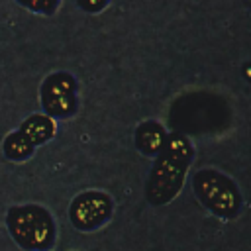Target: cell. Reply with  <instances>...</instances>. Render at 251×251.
<instances>
[{
    "label": "cell",
    "mask_w": 251,
    "mask_h": 251,
    "mask_svg": "<svg viewBox=\"0 0 251 251\" xmlns=\"http://www.w3.org/2000/svg\"><path fill=\"white\" fill-rule=\"evenodd\" d=\"M198 200L220 218H233L241 210V196L231 178L214 171L202 169L192 178Z\"/></svg>",
    "instance_id": "cell-3"
},
{
    "label": "cell",
    "mask_w": 251,
    "mask_h": 251,
    "mask_svg": "<svg viewBox=\"0 0 251 251\" xmlns=\"http://www.w3.org/2000/svg\"><path fill=\"white\" fill-rule=\"evenodd\" d=\"M41 106L49 118H69L76 110V82L69 73L49 75L39 90Z\"/></svg>",
    "instance_id": "cell-4"
},
{
    "label": "cell",
    "mask_w": 251,
    "mask_h": 251,
    "mask_svg": "<svg viewBox=\"0 0 251 251\" xmlns=\"http://www.w3.org/2000/svg\"><path fill=\"white\" fill-rule=\"evenodd\" d=\"M110 0H76V4L84 10V12H90V14H96L100 10H104L108 6Z\"/></svg>",
    "instance_id": "cell-10"
},
{
    "label": "cell",
    "mask_w": 251,
    "mask_h": 251,
    "mask_svg": "<svg viewBox=\"0 0 251 251\" xmlns=\"http://www.w3.org/2000/svg\"><path fill=\"white\" fill-rule=\"evenodd\" d=\"M18 131L35 147V145L49 141L55 135V122H53V118H49L45 114H33L20 126Z\"/></svg>",
    "instance_id": "cell-7"
},
{
    "label": "cell",
    "mask_w": 251,
    "mask_h": 251,
    "mask_svg": "<svg viewBox=\"0 0 251 251\" xmlns=\"http://www.w3.org/2000/svg\"><path fill=\"white\" fill-rule=\"evenodd\" d=\"M190 159L192 145L188 137L182 133L167 135L165 145L155 155V163L145 186V196L153 206H163L180 192Z\"/></svg>",
    "instance_id": "cell-1"
},
{
    "label": "cell",
    "mask_w": 251,
    "mask_h": 251,
    "mask_svg": "<svg viewBox=\"0 0 251 251\" xmlns=\"http://www.w3.org/2000/svg\"><path fill=\"white\" fill-rule=\"evenodd\" d=\"M18 2L29 8L31 12H39V14H51L57 8V0H18Z\"/></svg>",
    "instance_id": "cell-9"
},
{
    "label": "cell",
    "mask_w": 251,
    "mask_h": 251,
    "mask_svg": "<svg viewBox=\"0 0 251 251\" xmlns=\"http://www.w3.org/2000/svg\"><path fill=\"white\" fill-rule=\"evenodd\" d=\"M165 139H167V133L159 122H153V120L143 122L135 129V145L143 155H149V157L157 155L165 145Z\"/></svg>",
    "instance_id": "cell-6"
},
{
    "label": "cell",
    "mask_w": 251,
    "mask_h": 251,
    "mask_svg": "<svg viewBox=\"0 0 251 251\" xmlns=\"http://www.w3.org/2000/svg\"><path fill=\"white\" fill-rule=\"evenodd\" d=\"M33 145L20 133V131H14L10 133L6 139H4V155L12 161H24L27 159L31 153H33Z\"/></svg>",
    "instance_id": "cell-8"
},
{
    "label": "cell",
    "mask_w": 251,
    "mask_h": 251,
    "mask_svg": "<svg viewBox=\"0 0 251 251\" xmlns=\"http://www.w3.org/2000/svg\"><path fill=\"white\" fill-rule=\"evenodd\" d=\"M112 208H114V202L108 194L98 190H88L78 194L71 202L69 218L76 229L92 231L112 216Z\"/></svg>",
    "instance_id": "cell-5"
},
{
    "label": "cell",
    "mask_w": 251,
    "mask_h": 251,
    "mask_svg": "<svg viewBox=\"0 0 251 251\" xmlns=\"http://www.w3.org/2000/svg\"><path fill=\"white\" fill-rule=\"evenodd\" d=\"M6 226L14 241L25 251H47L55 241V224L51 214L37 204L12 206Z\"/></svg>",
    "instance_id": "cell-2"
}]
</instances>
